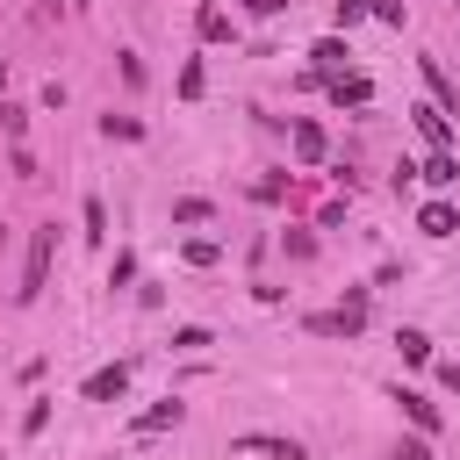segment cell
I'll return each instance as SVG.
<instances>
[{
  "instance_id": "cell-16",
  "label": "cell",
  "mask_w": 460,
  "mask_h": 460,
  "mask_svg": "<svg viewBox=\"0 0 460 460\" xmlns=\"http://www.w3.org/2000/svg\"><path fill=\"white\" fill-rule=\"evenodd\" d=\"M0 86H7V58H0Z\"/></svg>"
},
{
  "instance_id": "cell-5",
  "label": "cell",
  "mask_w": 460,
  "mask_h": 460,
  "mask_svg": "<svg viewBox=\"0 0 460 460\" xmlns=\"http://www.w3.org/2000/svg\"><path fill=\"white\" fill-rule=\"evenodd\" d=\"M395 402H402V410H410V424H417V431H438V410H431V402H424V395H410V388H402V395H395Z\"/></svg>"
},
{
  "instance_id": "cell-7",
  "label": "cell",
  "mask_w": 460,
  "mask_h": 460,
  "mask_svg": "<svg viewBox=\"0 0 460 460\" xmlns=\"http://www.w3.org/2000/svg\"><path fill=\"white\" fill-rule=\"evenodd\" d=\"M244 446H252V453H273V460H302V446H295V438H259V431H252Z\"/></svg>"
},
{
  "instance_id": "cell-3",
  "label": "cell",
  "mask_w": 460,
  "mask_h": 460,
  "mask_svg": "<svg viewBox=\"0 0 460 460\" xmlns=\"http://www.w3.org/2000/svg\"><path fill=\"white\" fill-rule=\"evenodd\" d=\"M122 388H129V367H122V359H115V367H101V374L86 381V395H93V402H108V395H122Z\"/></svg>"
},
{
  "instance_id": "cell-10",
  "label": "cell",
  "mask_w": 460,
  "mask_h": 460,
  "mask_svg": "<svg viewBox=\"0 0 460 460\" xmlns=\"http://www.w3.org/2000/svg\"><path fill=\"white\" fill-rule=\"evenodd\" d=\"M331 93H338V101H367V93H374V86H367V79H359V72H352V79H331Z\"/></svg>"
},
{
  "instance_id": "cell-6",
  "label": "cell",
  "mask_w": 460,
  "mask_h": 460,
  "mask_svg": "<svg viewBox=\"0 0 460 460\" xmlns=\"http://www.w3.org/2000/svg\"><path fill=\"white\" fill-rule=\"evenodd\" d=\"M417 129H424V137H431V144H453V122H446V115H438V108H417Z\"/></svg>"
},
{
  "instance_id": "cell-12",
  "label": "cell",
  "mask_w": 460,
  "mask_h": 460,
  "mask_svg": "<svg viewBox=\"0 0 460 460\" xmlns=\"http://www.w3.org/2000/svg\"><path fill=\"white\" fill-rule=\"evenodd\" d=\"M309 58H316V65H323V72H338V65H345V43H316V50H309Z\"/></svg>"
},
{
  "instance_id": "cell-13",
  "label": "cell",
  "mask_w": 460,
  "mask_h": 460,
  "mask_svg": "<svg viewBox=\"0 0 460 460\" xmlns=\"http://www.w3.org/2000/svg\"><path fill=\"white\" fill-rule=\"evenodd\" d=\"M395 460H431V446H424V438H402V446H395Z\"/></svg>"
},
{
  "instance_id": "cell-8",
  "label": "cell",
  "mask_w": 460,
  "mask_h": 460,
  "mask_svg": "<svg viewBox=\"0 0 460 460\" xmlns=\"http://www.w3.org/2000/svg\"><path fill=\"white\" fill-rule=\"evenodd\" d=\"M395 345H402V359H417V367H424V359H431V338H424V331H402V338H395Z\"/></svg>"
},
{
  "instance_id": "cell-9",
  "label": "cell",
  "mask_w": 460,
  "mask_h": 460,
  "mask_svg": "<svg viewBox=\"0 0 460 460\" xmlns=\"http://www.w3.org/2000/svg\"><path fill=\"white\" fill-rule=\"evenodd\" d=\"M201 36H208V43L230 36V14H223V7H201Z\"/></svg>"
},
{
  "instance_id": "cell-11",
  "label": "cell",
  "mask_w": 460,
  "mask_h": 460,
  "mask_svg": "<svg viewBox=\"0 0 460 460\" xmlns=\"http://www.w3.org/2000/svg\"><path fill=\"white\" fill-rule=\"evenodd\" d=\"M424 180H431V187H446V180H460V165H453V158H446V151H438V158H431V165H424Z\"/></svg>"
},
{
  "instance_id": "cell-2",
  "label": "cell",
  "mask_w": 460,
  "mask_h": 460,
  "mask_svg": "<svg viewBox=\"0 0 460 460\" xmlns=\"http://www.w3.org/2000/svg\"><path fill=\"white\" fill-rule=\"evenodd\" d=\"M417 230H424V237H453V230H460V216H453L446 201H424V208H417Z\"/></svg>"
},
{
  "instance_id": "cell-14",
  "label": "cell",
  "mask_w": 460,
  "mask_h": 460,
  "mask_svg": "<svg viewBox=\"0 0 460 460\" xmlns=\"http://www.w3.org/2000/svg\"><path fill=\"white\" fill-rule=\"evenodd\" d=\"M244 7H252V14H280L288 0H244Z\"/></svg>"
},
{
  "instance_id": "cell-4",
  "label": "cell",
  "mask_w": 460,
  "mask_h": 460,
  "mask_svg": "<svg viewBox=\"0 0 460 460\" xmlns=\"http://www.w3.org/2000/svg\"><path fill=\"white\" fill-rule=\"evenodd\" d=\"M295 158H302V165L323 158V129H316V122H295Z\"/></svg>"
},
{
  "instance_id": "cell-1",
  "label": "cell",
  "mask_w": 460,
  "mask_h": 460,
  "mask_svg": "<svg viewBox=\"0 0 460 460\" xmlns=\"http://www.w3.org/2000/svg\"><path fill=\"white\" fill-rule=\"evenodd\" d=\"M50 252H58V223H43V230L29 237V259H22V288H14L22 302H36V295H43V280H50Z\"/></svg>"
},
{
  "instance_id": "cell-15",
  "label": "cell",
  "mask_w": 460,
  "mask_h": 460,
  "mask_svg": "<svg viewBox=\"0 0 460 460\" xmlns=\"http://www.w3.org/2000/svg\"><path fill=\"white\" fill-rule=\"evenodd\" d=\"M58 7H65V0H43V14H58Z\"/></svg>"
}]
</instances>
